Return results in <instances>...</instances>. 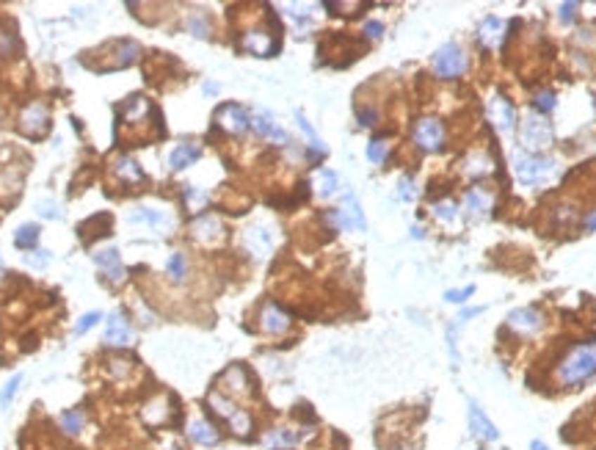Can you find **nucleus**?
I'll return each instance as SVG.
<instances>
[{
	"label": "nucleus",
	"instance_id": "1",
	"mask_svg": "<svg viewBox=\"0 0 596 450\" xmlns=\"http://www.w3.org/2000/svg\"><path fill=\"white\" fill-rule=\"evenodd\" d=\"M596 375V340H588V342H580L574 345L555 368V381L558 387H580L585 381H591Z\"/></svg>",
	"mask_w": 596,
	"mask_h": 450
},
{
	"label": "nucleus",
	"instance_id": "2",
	"mask_svg": "<svg viewBox=\"0 0 596 450\" xmlns=\"http://www.w3.org/2000/svg\"><path fill=\"white\" fill-rule=\"evenodd\" d=\"M149 113H155V108L149 105L147 97L136 94L130 97V103L122 108V116H119V127H127V144L130 147H144L149 139V124H157V122H149Z\"/></svg>",
	"mask_w": 596,
	"mask_h": 450
},
{
	"label": "nucleus",
	"instance_id": "3",
	"mask_svg": "<svg viewBox=\"0 0 596 450\" xmlns=\"http://www.w3.org/2000/svg\"><path fill=\"white\" fill-rule=\"evenodd\" d=\"M514 174L522 186L538 188L547 186L558 177V163L547 155H530V152H519L514 158Z\"/></svg>",
	"mask_w": 596,
	"mask_h": 450
},
{
	"label": "nucleus",
	"instance_id": "4",
	"mask_svg": "<svg viewBox=\"0 0 596 450\" xmlns=\"http://www.w3.org/2000/svg\"><path fill=\"white\" fill-rule=\"evenodd\" d=\"M467 70H469V58L455 41H447L434 53V72L439 77L453 80V77H461Z\"/></svg>",
	"mask_w": 596,
	"mask_h": 450
},
{
	"label": "nucleus",
	"instance_id": "5",
	"mask_svg": "<svg viewBox=\"0 0 596 450\" xmlns=\"http://www.w3.org/2000/svg\"><path fill=\"white\" fill-rule=\"evenodd\" d=\"M552 139H555V130L544 116L530 113L522 122V144L530 150V155H538L541 150H547L552 144Z\"/></svg>",
	"mask_w": 596,
	"mask_h": 450
},
{
	"label": "nucleus",
	"instance_id": "6",
	"mask_svg": "<svg viewBox=\"0 0 596 450\" xmlns=\"http://www.w3.org/2000/svg\"><path fill=\"white\" fill-rule=\"evenodd\" d=\"M411 139H414V144H417L422 152H439L445 147V127H442L439 119L425 116V119H420V122L414 124Z\"/></svg>",
	"mask_w": 596,
	"mask_h": 450
},
{
	"label": "nucleus",
	"instance_id": "7",
	"mask_svg": "<svg viewBox=\"0 0 596 450\" xmlns=\"http://www.w3.org/2000/svg\"><path fill=\"white\" fill-rule=\"evenodd\" d=\"M213 119H216V124L221 130L232 133V136H243L252 127V113L246 111L243 105H238V103H224Z\"/></svg>",
	"mask_w": 596,
	"mask_h": 450
},
{
	"label": "nucleus",
	"instance_id": "8",
	"mask_svg": "<svg viewBox=\"0 0 596 450\" xmlns=\"http://www.w3.org/2000/svg\"><path fill=\"white\" fill-rule=\"evenodd\" d=\"M240 50H246V53H252V56H260V58H268V56H273L276 50H279V39L276 34H271V31H265V28H252V31H243V37H240Z\"/></svg>",
	"mask_w": 596,
	"mask_h": 450
},
{
	"label": "nucleus",
	"instance_id": "9",
	"mask_svg": "<svg viewBox=\"0 0 596 450\" xmlns=\"http://www.w3.org/2000/svg\"><path fill=\"white\" fill-rule=\"evenodd\" d=\"M219 392H224L226 398H243V395H252V387H254V381H252V375L249 371L243 368V365H232V368H226L219 378Z\"/></svg>",
	"mask_w": 596,
	"mask_h": 450
},
{
	"label": "nucleus",
	"instance_id": "10",
	"mask_svg": "<svg viewBox=\"0 0 596 450\" xmlns=\"http://www.w3.org/2000/svg\"><path fill=\"white\" fill-rule=\"evenodd\" d=\"M103 53H108L103 70L111 72V70H122V67H130L136 58H138V44L136 41H127V39H116V41H108L103 47Z\"/></svg>",
	"mask_w": 596,
	"mask_h": 450
},
{
	"label": "nucleus",
	"instance_id": "11",
	"mask_svg": "<svg viewBox=\"0 0 596 450\" xmlns=\"http://www.w3.org/2000/svg\"><path fill=\"white\" fill-rule=\"evenodd\" d=\"M488 119L494 122V127H500V130H514L517 127V108H514V103L503 94V91H494L491 94V100H488Z\"/></svg>",
	"mask_w": 596,
	"mask_h": 450
},
{
	"label": "nucleus",
	"instance_id": "12",
	"mask_svg": "<svg viewBox=\"0 0 596 450\" xmlns=\"http://www.w3.org/2000/svg\"><path fill=\"white\" fill-rule=\"evenodd\" d=\"M20 130L31 139H39L50 130V116H47V108L41 103H31L25 105L22 113H20Z\"/></svg>",
	"mask_w": 596,
	"mask_h": 450
},
{
	"label": "nucleus",
	"instance_id": "13",
	"mask_svg": "<svg viewBox=\"0 0 596 450\" xmlns=\"http://www.w3.org/2000/svg\"><path fill=\"white\" fill-rule=\"evenodd\" d=\"M505 323H508V329H514L519 335H536L544 326V315L536 307H519L505 318Z\"/></svg>",
	"mask_w": 596,
	"mask_h": 450
},
{
	"label": "nucleus",
	"instance_id": "14",
	"mask_svg": "<svg viewBox=\"0 0 596 450\" xmlns=\"http://www.w3.org/2000/svg\"><path fill=\"white\" fill-rule=\"evenodd\" d=\"M290 315L279 307V304H273V301H265L260 309V329L265 335H285L287 329H290Z\"/></svg>",
	"mask_w": 596,
	"mask_h": 450
},
{
	"label": "nucleus",
	"instance_id": "15",
	"mask_svg": "<svg viewBox=\"0 0 596 450\" xmlns=\"http://www.w3.org/2000/svg\"><path fill=\"white\" fill-rule=\"evenodd\" d=\"M252 127L257 130V136L268 139V141H273V144H290V136H287V133L276 124L273 113L265 111V108H257V111L252 113Z\"/></svg>",
	"mask_w": 596,
	"mask_h": 450
},
{
	"label": "nucleus",
	"instance_id": "16",
	"mask_svg": "<svg viewBox=\"0 0 596 450\" xmlns=\"http://www.w3.org/2000/svg\"><path fill=\"white\" fill-rule=\"evenodd\" d=\"M186 434L193 445H202V448H213V445L221 442V431H219L210 420H205V417H193V420L188 423Z\"/></svg>",
	"mask_w": 596,
	"mask_h": 450
},
{
	"label": "nucleus",
	"instance_id": "17",
	"mask_svg": "<svg viewBox=\"0 0 596 450\" xmlns=\"http://www.w3.org/2000/svg\"><path fill=\"white\" fill-rule=\"evenodd\" d=\"M141 417H144V423H147L149 428H160V425H166L169 420H171V398L169 395H152L147 404H144V409H141Z\"/></svg>",
	"mask_w": 596,
	"mask_h": 450
},
{
	"label": "nucleus",
	"instance_id": "18",
	"mask_svg": "<svg viewBox=\"0 0 596 450\" xmlns=\"http://www.w3.org/2000/svg\"><path fill=\"white\" fill-rule=\"evenodd\" d=\"M103 342L116 345V348H122V345H130V342H133V329H130V323L124 321V315H122V312H111V315H108Z\"/></svg>",
	"mask_w": 596,
	"mask_h": 450
},
{
	"label": "nucleus",
	"instance_id": "19",
	"mask_svg": "<svg viewBox=\"0 0 596 450\" xmlns=\"http://www.w3.org/2000/svg\"><path fill=\"white\" fill-rule=\"evenodd\" d=\"M224 235V224L216 216H196L190 221V238L199 243H216Z\"/></svg>",
	"mask_w": 596,
	"mask_h": 450
},
{
	"label": "nucleus",
	"instance_id": "20",
	"mask_svg": "<svg viewBox=\"0 0 596 450\" xmlns=\"http://www.w3.org/2000/svg\"><path fill=\"white\" fill-rule=\"evenodd\" d=\"M469 431H472L478 439H484V442H497V439H500L497 425L488 420V414H486L478 404H469Z\"/></svg>",
	"mask_w": 596,
	"mask_h": 450
},
{
	"label": "nucleus",
	"instance_id": "21",
	"mask_svg": "<svg viewBox=\"0 0 596 450\" xmlns=\"http://www.w3.org/2000/svg\"><path fill=\"white\" fill-rule=\"evenodd\" d=\"M246 246H249V252H252L254 257H268L271 249H273V235H271V229L262 224L249 226V229H246Z\"/></svg>",
	"mask_w": 596,
	"mask_h": 450
},
{
	"label": "nucleus",
	"instance_id": "22",
	"mask_svg": "<svg viewBox=\"0 0 596 450\" xmlns=\"http://www.w3.org/2000/svg\"><path fill=\"white\" fill-rule=\"evenodd\" d=\"M130 221H133V224H147V226H152L155 232H163V229L171 226V216L163 213V210H155V207H138V210L130 216Z\"/></svg>",
	"mask_w": 596,
	"mask_h": 450
},
{
	"label": "nucleus",
	"instance_id": "23",
	"mask_svg": "<svg viewBox=\"0 0 596 450\" xmlns=\"http://www.w3.org/2000/svg\"><path fill=\"white\" fill-rule=\"evenodd\" d=\"M301 439H304V434L296 428H273L265 437V445H268V450H293Z\"/></svg>",
	"mask_w": 596,
	"mask_h": 450
},
{
	"label": "nucleus",
	"instance_id": "24",
	"mask_svg": "<svg viewBox=\"0 0 596 450\" xmlns=\"http://www.w3.org/2000/svg\"><path fill=\"white\" fill-rule=\"evenodd\" d=\"M503 37H505V22L500 17H494V14H488L481 22V28H478V39L484 41L486 47H497L503 41Z\"/></svg>",
	"mask_w": 596,
	"mask_h": 450
},
{
	"label": "nucleus",
	"instance_id": "25",
	"mask_svg": "<svg viewBox=\"0 0 596 450\" xmlns=\"http://www.w3.org/2000/svg\"><path fill=\"white\" fill-rule=\"evenodd\" d=\"M464 207H467V216L469 219H481L488 213V207H491V196L481 191V188H469L467 191V199H464Z\"/></svg>",
	"mask_w": 596,
	"mask_h": 450
},
{
	"label": "nucleus",
	"instance_id": "26",
	"mask_svg": "<svg viewBox=\"0 0 596 450\" xmlns=\"http://www.w3.org/2000/svg\"><path fill=\"white\" fill-rule=\"evenodd\" d=\"M199 158H202V150H199V147H193V144H180V147H174L171 155H169V166H171L174 172H183L188 166H193Z\"/></svg>",
	"mask_w": 596,
	"mask_h": 450
},
{
	"label": "nucleus",
	"instance_id": "27",
	"mask_svg": "<svg viewBox=\"0 0 596 450\" xmlns=\"http://www.w3.org/2000/svg\"><path fill=\"white\" fill-rule=\"evenodd\" d=\"M226 425H229V431H232L235 437L249 439V437H252V431H254V417L246 412V409H240V406H238V412L226 420Z\"/></svg>",
	"mask_w": 596,
	"mask_h": 450
},
{
	"label": "nucleus",
	"instance_id": "28",
	"mask_svg": "<svg viewBox=\"0 0 596 450\" xmlns=\"http://www.w3.org/2000/svg\"><path fill=\"white\" fill-rule=\"evenodd\" d=\"M464 172H467L469 177H486V174L491 172V158H488L486 152H469V155L464 158Z\"/></svg>",
	"mask_w": 596,
	"mask_h": 450
},
{
	"label": "nucleus",
	"instance_id": "29",
	"mask_svg": "<svg viewBox=\"0 0 596 450\" xmlns=\"http://www.w3.org/2000/svg\"><path fill=\"white\" fill-rule=\"evenodd\" d=\"M113 169H116V174L124 180V183H141L144 180V172L138 169V163L133 160V158H119L116 163H113Z\"/></svg>",
	"mask_w": 596,
	"mask_h": 450
},
{
	"label": "nucleus",
	"instance_id": "30",
	"mask_svg": "<svg viewBox=\"0 0 596 450\" xmlns=\"http://www.w3.org/2000/svg\"><path fill=\"white\" fill-rule=\"evenodd\" d=\"M94 260H97V265H100V268L111 276L113 282H119V279H122V263H119V252H116V249H105V252H100Z\"/></svg>",
	"mask_w": 596,
	"mask_h": 450
},
{
	"label": "nucleus",
	"instance_id": "31",
	"mask_svg": "<svg viewBox=\"0 0 596 450\" xmlns=\"http://www.w3.org/2000/svg\"><path fill=\"white\" fill-rule=\"evenodd\" d=\"M296 119H298V127L304 130V136L309 139V158H320V155H326V147H323V141L318 139V133L312 130V124L304 119V113L296 111Z\"/></svg>",
	"mask_w": 596,
	"mask_h": 450
},
{
	"label": "nucleus",
	"instance_id": "32",
	"mask_svg": "<svg viewBox=\"0 0 596 450\" xmlns=\"http://www.w3.org/2000/svg\"><path fill=\"white\" fill-rule=\"evenodd\" d=\"M337 186H339V177H337L332 169H318L315 172V188L320 196H332L337 193Z\"/></svg>",
	"mask_w": 596,
	"mask_h": 450
},
{
	"label": "nucleus",
	"instance_id": "33",
	"mask_svg": "<svg viewBox=\"0 0 596 450\" xmlns=\"http://www.w3.org/2000/svg\"><path fill=\"white\" fill-rule=\"evenodd\" d=\"M555 91H550V89H544V91H536L533 94V100H530V105H533V111L538 113V116H544V113L555 111Z\"/></svg>",
	"mask_w": 596,
	"mask_h": 450
},
{
	"label": "nucleus",
	"instance_id": "34",
	"mask_svg": "<svg viewBox=\"0 0 596 450\" xmlns=\"http://www.w3.org/2000/svg\"><path fill=\"white\" fill-rule=\"evenodd\" d=\"M39 240V226L37 224H22L14 235V246L17 249H31Z\"/></svg>",
	"mask_w": 596,
	"mask_h": 450
},
{
	"label": "nucleus",
	"instance_id": "35",
	"mask_svg": "<svg viewBox=\"0 0 596 450\" xmlns=\"http://www.w3.org/2000/svg\"><path fill=\"white\" fill-rule=\"evenodd\" d=\"M58 423H61V428H64L70 437H77V434L83 431V412H77V409H67V412L58 417Z\"/></svg>",
	"mask_w": 596,
	"mask_h": 450
},
{
	"label": "nucleus",
	"instance_id": "36",
	"mask_svg": "<svg viewBox=\"0 0 596 450\" xmlns=\"http://www.w3.org/2000/svg\"><path fill=\"white\" fill-rule=\"evenodd\" d=\"M434 216H436L442 224H453V221L458 219V205H455L453 199H442V202L434 205Z\"/></svg>",
	"mask_w": 596,
	"mask_h": 450
},
{
	"label": "nucleus",
	"instance_id": "37",
	"mask_svg": "<svg viewBox=\"0 0 596 450\" xmlns=\"http://www.w3.org/2000/svg\"><path fill=\"white\" fill-rule=\"evenodd\" d=\"M188 31H190L193 37L207 39L210 37V22H207V17H205V14H190V20H188Z\"/></svg>",
	"mask_w": 596,
	"mask_h": 450
},
{
	"label": "nucleus",
	"instance_id": "38",
	"mask_svg": "<svg viewBox=\"0 0 596 450\" xmlns=\"http://www.w3.org/2000/svg\"><path fill=\"white\" fill-rule=\"evenodd\" d=\"M169 276H171L174 282H183V279H186V255H183V252H174V255L169 257Z\"/></svg>",
	"mask_w": 596,
	"mask_h": 450
},
{
	"label": "nucleus",
	"instance_id": "39",
	"mask_svg": "<svg viewBox=\"0 0 596 450\" xmlns=\"http://www.w3.org/2000/svg\"><path fill=\"white\" fill-rule=\"evenodd\" d=\"M387 155H389V150H387V144L381 141V139H375V141H370L368 144V158H370V163H384L387 160Z\"/></svg>",
	"mask_w": 596,
	"mask_h": 450
},
{
	"label": "nucleus",
	"instance_id": "40",
	"mask_svg": "<svg viewBox=\"0 0 596 450\" xmlns=\"http://www.w3.org/2000/svg\"><path fill=\"white\" fill-rule=\"evenodd\" d=\"M20 381H22V375H20V373H17V375H11V378H8V384H6V390L0 392V404H3V406H8V404H11V398H14V392L20 390Z\"/></svg>",
	"mask_w": 596,
	"mask_h": 450
},
{
	"label": "nucleus",
	"instance_id": "41",
	"mask_svg": "<svg viewBox=\"0 0 596 450\" xmlns=\"http://www.w3.org/2000/svg\"><path fill=\"white\" fill-rule=\"evenodd\" d=\"M472 293H475V285H467V288H461V290H447L445 301H450V304H464V301H469Z\"/></svg>",
	"mask_w": 596,
	"mask_h": 450
},
{
	"label": "nucleus",
	"instance_id": "42",
	"mask_svg": "<svg viewBox=\"0 0 596 450\" xmlns=\"http://www.w3.org/2000/svg\"><path fill=\"white\" fill-rule=\"evenodd\" d=\"M97 321H100V312H86V315L77 321V326H74V335H86L89 329H94V326H97Z\"/></svg>",
	"mask_w": 596,
	"mask_h": 450
},
{
	"label": "nucleus",
	"instance_id": "43",
	"mask_svg": "<svg viewBox=\"0 0 596 450\" xmlns=\"http://www.w3.org/2000/svg\"><path fill=\"white\" fill-rule=\"evenodd\" d=\"M356 116H359V124H362V127H372V124L378 122V111H375V108H359Z\"/></svg>",
	"mask_w": 596,
	"mask_h": 450
},
{
	"label": "nucleus",
	"instance_id": "44",
	"mask_svg": "<svg viewBox=\"0 0 596 450\" xmlns=\"http://www.w3.org/2000/svg\"><path fill=\"white\" fill-rule=\"evenodd\" d=\"M398 199H403V202H411V199H414V183H411V177H403V180L398 183Z\"/></svg>",
	"mask_w": 596,
	"mask_h": 450
},
{
	"label": "nucleus",
	"instance_id": "45",
	"mask_svg": "<svg viewBox=\"0 0 596 450\" xmlns=\"http://www.w3.org/2000/svg\"><path fill=\"white\" fill-rule=\"evenodd\" d=\"M205 199H207V196H205L199 188H193V186L186 188V202H188V205H193V207H202V205H205Z\"/></svg>",
	"mask_w": 596,
	"mask_h": 450
},
{
	"label": "nucleus",
	"instance_id": "46",
	"mask_svg": "<svg viewBox=\"0 0 596 450\" xmlns=\"http://www.w3.org/2000/svg\"><path fill=\"white\" fill-rule=\"evenodd\" d=\"M574 14H577V3H560L558 17L563 20V22H571V20H574Z\"/></svg>",
	"mask_w": 596,
	"mask_h": 450
},
{
	"label": "nucleus",
	"instance_id": "47",
	"mask_svg": "<svg viewBox=\"0 0 596 450\" xmlns=\"http://www.w3.org/2000/svg\"><path fill=\"white\" fill-rule=\"evenodd\" d=\"M484 312V307H469V309H461L458 312V318H455V326H464L469 318H475V315H481Z\"/></svg>",
	"mask_w": 596,
	"mask_h": 450
},
{
	"label": "nucleus",
	"instance_id": "48",
	"mask_svg": "<svg viewBox=\"0 0 596 450\" xmlns=\"http://www.w3.org/2000/svg\"><path fill=\"white\" fill-rule=\"evenodd\" d=\"M381 34H384V25L378 20H372V22L365 25V37L368 39H381Z\"/></svg>",
	"mask_w": 596,
	"mask_h": 450
},
{
	"label": "nucleus",
	"instance_id": "49",
	"mask_svg": "<svg viewBox=\"0 0 596 450\" xmlns=\"http://www.w3.org/2000/svg\"><path fill=\"white\" fill-rule=\"evenodd\" d=\"M39 257H28V263L37 265V268H44V265L50 263V257H47V252H37Z\"/></svg>",
	"mask_w": 596,
	"mask_h": 450
},
{
	"label": "nucleus",
	"instance_id": "50",
	"mask_svg": "<svg viewBox=\"0 0 596 450\" xmlns=\"http://www.w3.org/2000/svg\"><path fill=\"white\" fill-rule=\"evenodd\" d=\"M41 216H44V219H56L58 213L53 210V205H50V202H44V205H41Z\"/></svg>",
	"mask_w": 596,
	"mask_h": 450
},
{
	"label": "nucleus",
	"instance_id": "51",
	"mask_svg": "<svg viewBox=\"0 0 596 450\" xmlns=\"http://www.w3.org/2000/svg\"><path fill=\"white\" fill-rule=\"evenodd\" d=\"M585 226H588V229H596V210H591V213L585 216Z\"/></svg>",
	"mask_w": 596,
	"mask_h": 450
},
{
	"label": "nucleus",
	"instance_id": "52",
	"mask_svg": "<svg viewBox=\"0 0 596 450\" xmlns=\"http://www.w3.org/2000/svg\"><path fill=\"white\" fill-rule=\"evenodd\" d=\"M530 450H550V448H547L541 439H533V442H530Z\"/></svg>",
	"mask_w": 596,
	"mask_h": 450
},
{
	"label": "nucleus",
	"instance_id": "53",
	"mask_svg": "<svg viewBox=\"0 0 596 450\" xmlns=\"http://www.w3.org/2000/svg\"><path fill=\"white\" fill-rule=\"evenodd\" d=\"M411 238H425V229H420V226H414V229H411Z\"/></svg>",
	"mask_w": 596,
	"mask_h": 450
}]
</instances>
